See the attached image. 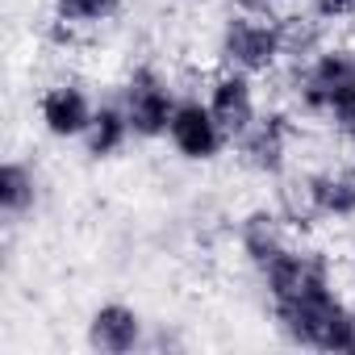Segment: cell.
<instances>
[{
    "mask_svg": "<svg viewBox=\"0 0 355 355\" xmlns=\"http://www.w3.org/2000/svg\"><path fill=\"white\" fill-rule=\"evenodd\" d=\"M146 338H150V322L142 318L138 305H130L121 297L92 305L88 318H84V343H88V351L134 355V351H146Z\"/></svg>",
    "mask_w": 355,
    "mask_h": 355,
    "instance_id": "cell-9",
    "label": "cell"
},
{
    "mask_svg": "<svg viewBox=\"0 0 355 355\" xmlns=\"http://www.w3.org/2000/svg\"><path fill=\"white\" fill-rule=\"evenodd\" d=\"M272 326L288 347H305V351H330V355H351L355 351V305L330 288L305 301H288V305H272Z\"/></svg>",
    "mask_w": 355,
    "mask_h": 355,
    "instance_id": "cell-2",
    "label": "cell"
},
{
    "mask_svg": "<svg viewBox=\"0 0 355 355\" xmlns=\"http://www.w3.org/2000/svg\"><path fill=\"white\" fill-rule=\"evenodd\" d=\"M297 243V226L280 205H255L234 222V247L251 272H263Z\"/></svg>",
    "mask_w": 355,
    "mask_h": 355,
    "instance_id": "cell-10",
    "label": "cell"
},
{
    "mask_svg": "<svg viewBox=\"0 0 355 355\" xmlns=\"http://www.w3.org/2000/svg\"><path fill=\"white\" fill-rule=\"evenodd\" d=\"M201 96H205V105L214 109V117L226 125L230 142H234L247 125H255V117L268 109L263 96H259V80L247 76V71H234V67H218V71L205 80Z\"/></svg>",
    "mask_w": 355,
    "mask_h": 355,
    "instance_id": "cell-11",
    "label": "cell"
},
{
    "mask_svg": "<svg viewBox=\"0 0 355 355\" xmlns=\"http://www.w3.org/2000/svg\"><path fill=\"white\" fill-rule=\"evenodd\" d=\"M243 5H272V9H288V5H297V0H243Z\"/></svg>",
    "mask_w": 355,
    "mask_h": 355,
    "instance_id": "cell-17",
    "label": "cell"
},
{
    "mask_svg": "<svg viewBox=\"0 0 355 355\" xmlns=\"http://www.w3.org/2000/svg\"><path fill=\"white\" fill-rule=\"evenodd\" d=\"M117 101L130 117V130L138 142H159L167 138V125H171V113L180 105L171 80L163 76V67L155 63H134L117 88Z\"/></svg>",
    "mask_w": 355,
    "mask_h": 355,
    "instance_id": "cell-6",
    "label": "cell"
},
{
    "mask_svg": "<svg viewBox=\"0 0 355 355\" xmlns=\"http://www.w3.org/2000/svg\"><path fill=\"white\" fill-rule=\"evenodd\" d=\"M214 55H218V67H234V71H247L255 80L284 71L288 67V51H284L280 9H272V5H243L239 0L214 30Z\"/></svg>",
    "mask_w": 355,
    "mask_h": 355,
    "instance_id": "cell-1",
    "label": "cell"
},
{
    "mask_svg": "<svg viewBox=\"0 0 355 355\" xmlns=\"http://www.w3.org/2000/svg\"><path fill=\"white\" fill-rule=\"evenodd\" d=\"M326 121H330V130H334L343 142H351V146H355V84H351V88H347V96L330 109V117H326Z\"/></svg>",
    "mask_w": 355,
    "mask_h": 355,
    "instance_id": "cell-16",
    "label": "cell"
},
{
    "mask_svg": "<svg viewBox=\"0 0 355 355\" xmlns=\"http://www.w3.org/2000/svg\"><path fill=\"white\" fill-rule=\"evenodd\" d=\"M288 222L301 230V222H330V226H355V163H318L301 171L293 197L280 201Z\"/></svg>",
    "mask_w": 355,
    "mask_h": 355,
    "instance_id": "cell-4",
    "label": "cell"
},
{
    "mask_svg": "<svg viewBox=\"0 0 355 355\" xmlns=\"http://www.w3.org/2000/svg\"><path fill=\"white\" fill-rule=\"evenodd\" d=\"M163 142L171 146L175 159L197 163V167L218 163V159L234 146L230 134H226V125L214 117V109L205 105L201 92L180 96V105H175V113H171V125H167V138H163Z\"/></svg>",
    "mask_w": 355,
    "mask_h": 355,
    "instance_id": "cell-7",
    "label": "cell"
},
{
    "mask_svg": "<svg viewBox=\"0 0 355 355\" xmlns=\"http://www.w3.org/2000/svg\"><path fill=\"white\" fill-rule=\"evenodd\" d=\"M305 13L326 26V30H343V26H355V0H301Z\"/></svg>",
    "mask_w": 355,
    "mask_h": 355,
    "instance_id": "cell-15",
    "label": "cell"
},
{
    "mask_svg": "<svg viewBox=\"0 0 355 355\" xmlns=\"http://www.w3.org/2000/svg\"><path fill=\"white\" fill-rule=\"evenodd\" d=\"M42 205V175L30 159L13 155L0 167V218L9 230H17L21 222H30Z\"/></svg>",
    "mask_w": 355,
    "mask_h": 355,
    "instance_id": "cell-12",
    "label": "cell"
},
{
    "mask_svg": "<svg viewBox=\"0 0 355 355\" xmlns=\"http://www.w3.org/2000/svg\"><path fill=\"white\" fill-rule=\"evenodd\" d=\"M355 84V42H322L309 59L288 63V101L297 117H330Z\"/></svg>",
    "mask_w": 355,
    "mask_h": 355,
    "instance_id": "cell-3",
    "label": "cell"
},
{
    "mask_svg": "<svg viewBox=\"0 0 355 355\" xmlns=\"http://www.w3.org/2000/svg\"><path fill=\"white\" fill-rule=\"evenodd\" d=\"M96 105L101 101L88 92L84 80L63 76V80H51L38 92L34 117H38V130L46 138H55V142H80L88 134V125H92V117H96Z\"/></svg>",
    "mask_w": 355,
    "mask_h": 355,
    "instance_id": "cell-8",
    "label": "cell"
},
{
    "mask_svg": "<svg viewBox=\"0 0 355 355\" xmlns=\"http://www.w3.org/2000/svg\"><path fill=\"white\" fill-rule=\"evenodd\" d=\"M125 9V0H51V17L88 34V30H101L109 21H117Z\"/></svg>",
    "mask_w": 355,
    "mask_h": 355,
    "instance_id": "cell-14",
    "label": "cell"
},
{
    "mask_svg": "<svg viewBox=\"0 0 355 355\" xmlns=\"http://www.w3.org/2000/svg\"><path fill=\"white\" fill-rule=\"evenodd\" d=\"M297 113L293 109H263L255 117V125H247L234 138V159L243 171L259 175V180H280L293 163V146H297Z\"/></svg>",
    "mask_w": 355,
    "mask_h": 355,
    "instance_id": "cell-5",
    "label": "cell"
},
{
    "mask_svg": "<svg viewBox=\"0 0 355 355\" xmlns=\"http://www.w3.org/2000/svg\"><path fill=\"white\" fill-rule=\"evenodd\" d=\"M80 142H84V155H88V159H96V163L117 159V155L134 142L130 117H125V109H121V101H117V96L96 105V117H92V125H88V134H84Z\"/></svg>",
    "mask_w": 355,
    "mask_h": 355,
    "instance_id": "cell-13",
    "label": "cell"
}]
</instances>
